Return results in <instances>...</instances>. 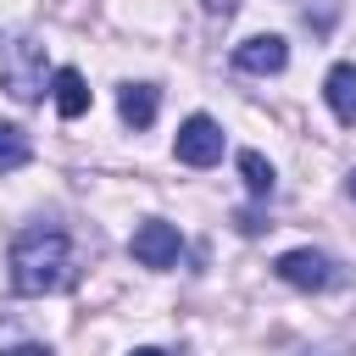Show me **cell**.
Segmentation results:
<instances>
[{
  "mask_svg": "<svg viewBox=\"0 0 356 356\" xmlns=\"http://www.w3.org/2000/svg\"><path fill=\"white\" fill-rule=\"evenodd\" d=\"M239 172H245V189H250L256 200H267L273 184H278V178H273V161H267L261 150H239Z\"/></svg>",
  "mask_w": 356,
  "mask_h": 356,
  "instance_id": "10",
  "label": "cell"
},
{
  "mask_svg": "<svg viewBox=\"0 0 356 356\" xmlns=\"http://www.w3.org/2000/svg\"><path fill=\"white\" fill-rule=\"evenodd\" d=\"M156 106H161V89H156V83H122V89H117V117H122L134 134H145V128L156 122Z\"/></svg>",
  "mask_w": 356,
  "mask_h": 356,
  "instance_id": "7",
  "label": "cell"
},
{
  "mask_svg": "<svg viewBox=\"0 0 356 356\" xmlns=\"http://www.w3.org/2000/svg\"><path fill=\"white\" fill-rule=\"evenodd\" d=\"M28 156H33L28 134H22L17 122H0V172H17V167H28Z\"/></svg>",
  "mask_w": 356,
  "mask_h": 356,
  "instance_id": "11",
  "label": "cell"
},
{
  "mask_svg": "<svg viewBox=\"0 0 356 356\" xmlns=\"http://www.w3.org/2000/svg\"><path fill=\"white\" fill-rule=\"evenodd\" d=\"M345 189H350V200H356V167H350V178H345Z\"/></svg>",
  "mask_w": 356,
  "mask_h": 356,
  "instance_id": "16",
  "label": "cell"
},
{
  "mask_svg": "<svg viewBox=\"0 0 356 356\" xmlns=\"http://www.w3.org/2000/svg\"><path fill=\"white\" fill-rule=\"evenodd\" d=\"M323 100L339 122H356V61H334L323 78Z\"/></svg>",
  "mask_w": 356,
  "mask_h": 356,
  "instance_id": "8",
  "label": "cell"
},
{
  "mask_svg": "<svg viewBox=\"0 0 356 356\" xmlns=\"http://www.w3.org/2000/svg\"><path fill=\"white\" fill-rule=\"evenodd\" d=\"M200 6H206L211 17H228V11H234V0H200Z\"/></svg>",
  "mask_w": 356,
  "mask_h": 356,
  "instance_id": "14",
  "label": "cell"
},
{
  "mask_svg": "<svg viewBox=\"0 0 356 356\" xmlns=\"http://www.w3.org/2000/svg\"><path fill=\"white\" fill-rule=\"evenodd\" d=\"M0 356H56L50 345H11V350H0Z\"/></svg>",
  "mask_w": 356,
  "mask_h": 356,
  "instance_id": "13",
  "label": "cell"
},
{
  "mask_svg": "<svg viewBox=\"0 0 356 356\" xmlns=\"http://www.w3.org/2000/svg\"><path fill=\"white\" fill-rule=\"evenodd\" d=\"M6 267H11L17 295H61L78 284V250H72L67 228H44V222H33L11 239Z\"/></svg>",
  "mask_w": 356,
  "mask_h": 356,
  "instance_id": "1",
  "label": "cell"
},
{
  "mask_svg": "<svg viewBox=\"0 0 356 356\" xmlns=\"http://www.w3.org/2000/svg\"><path fill=\"white\" fill-rule=\"evenodd\" d=\"M234 228H239V234H261V228H267V222H261V217H256V211H234Z\"/></svg>",
  "mask_w": 356,
  "mask_h": 356,
  "instance_id": "12",
  "label": "cell"
},
{
  "mask_svg": "<svg viewBox=\"0 0 356 356\" xmlns=\"http://www.w3.org/2000/svg\"><path fill=\"white\" fill-rule=\"evenodd\" d=\"M128 250H134V261H139V267H150V273H167V267L178 261L184 239H178V228H172V222L150 217V222H139V228H134Z\"/></svg>",
  "mask_w": 356,
  "mask_h": 356,
  "instance_id": "3",
  "label": "cell"
},
{
  "mask_svg": "<svg viewBox=\"0 0 356 356\" xmlns=\"http://www.w3.org/2000/svg\"><path fill=\"white\" fill-rule=\"evenodd\" d=\"M234 67H239V72H256V78L284 72V67H289V44H284L278 33H256V39H245V44L234 50Z\"/></svg>",
  "mask_w": 356,
  "mask_h": 356,
  "instance_id": "6",
  "label": "cell"
},
{
  "mask_svg": "<svg viewBox=\"0 0 356 356\" xmlns=\"http://www.w3.org/2000/svg\"><path fill=\"white\" fill-rule=\"evenodd\" d=\"M128 356H167V350H156V345H139V350H128Z\"/></svg>",
  "mask_w": 356,
  "mask_h": 356,
  "instance_id": "15",
  "label": "cell"
},
{
  "mask_svg": "<svg viewBox=\"0 0 356 356\" xmlns=\"http://www.w3.org/2000/svg\"><path fill=\"white\" fill-rule=\"evenodd\" d=\"M50 95H56V111H61L67 122L89 111V83H83V72H78V67H56V78H50Z\"/></svg>",
  "mask_w": 356,
  "mask_h": 356,
  "instance_id": "9",
  "label": "cell"
},
{
  "mask_svg": "<svg viewBox=\"0 0 356 356\" xmlns=\"http://www.w3.org/2000/svg\"><path fill=\"white\" fill-rule=\"evenodd\" d=\"M56 72L44 67V44L39 39H28V33H0V89L11 95V100H22V106H33V100H44V83H50Z\"/></svg>",
  "mask_w": 356,
  "mask_h": 356,
  "instance_id": "2",
  "label": "cell"
},
{
  "mask_svg": "<svg viewBox=\"0 0 356 356\" xmlns=\"http://www.w3.org/2000/svg\"><path fill=\"white\" fill-rule=\"evenodd\" d=\"M172 156H178L184 167H217V161H222V128H217L211 117H189V122L178 128V139H172Z\"/></svg>",
  "mask_w": 356,
  "mask_h": 356,
  "instance_id": "5",
  "label": "cell"
},
{
  "mask_svg": "<svg viewBox=\"0 0 356 356\" xmlns=\"http://www.w3.org/2000/svg\"><path fill=\"white\" fill-rule=\"evenodd\" d=\"M273 273H278L284 284H295V289H334V284H339V267H334V256H323V250H284V256L273 261Z\"/></svg>",
  "mask_w": 356,
  "mask_h": 356,
  "instance_id": "4",
  "label": "cell"
}]
</instances>
